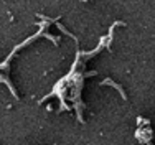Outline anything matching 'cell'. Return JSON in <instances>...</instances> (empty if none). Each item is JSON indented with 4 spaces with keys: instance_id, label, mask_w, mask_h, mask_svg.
<instances>
[{
    "instance_id": "obj_1",
    "label": "cell",
    "mask_w": 155,
    "mask_h": 145,
    "mask_svg": "<svg viewBox=\"0 0 155 145\" xmlns=\"http://www.w3.org/2000/svg\"><path fill=\"white\" fill-rule=\"evenodd\" d=\"M102 84H109V86H112V87H116V89H117V91H119V92H120V96H122V97L125 99V94H124V91H122V87H120V86H119V84H116V83H112V81H110V79H104V81H102Z\"/></svg>"
}]
</instances>
